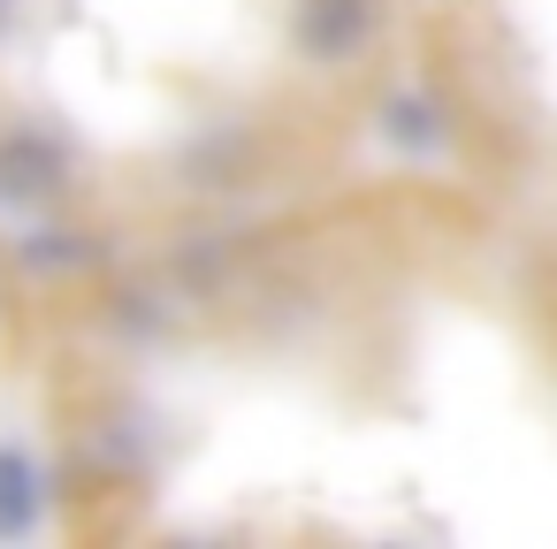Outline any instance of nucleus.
Wrapping results in <instances>:
<instances>
[{
	"label": "nucleus",
	"instance_id": "1",
	"mask_svg": "<svg viewBox=\"0 0 557 549\" xmlns=\"http://www.w3.org/2000/svg\"><path fill=\"white\" fill-rule=\"evenodd\" d=\"M70 184V153L47 130H9L0 138V207H47Z\"/></svg>",
	"mask_w": 557,
	"mask_h": 549
},
{
	"label": "nucleus",
	"instance_id": "2",
	"mask_svg": "<svg viewBox=\"0 0 557 549\" xmlns=\"http://www.w3.org/2000/svg\"><path fill=\"white\" fill-rule=\"evenodd\" d=\"M374 32V0H298L290 39L306 62H351Z\"/></svg>",
	"mask_w": 557,
	"mask_h": 549
},
{
	"label": "nucleus",
	"instance_id": "3",
	"mask_svg": "<svg viewBox=\"0 0 557 549\" xmlns=\"http://www.w3.org/2000/svg\"><path fill=\"white\" fill-rule=\"evenodd\" d=\"M47 526V465L32 442L0 435V541H32Z\"/></svg>",
	"mask_w": 557,
	"mask_h": 549
},
{
	"label": "nucleus",
	"instance_id": "4",
	"mask_svg": "<svg viewBox=\"0 0 557 549\" xmlns=\"http://www.w3.org/2000/svg\"><path fill=\"white\" fill-rule=\"evenodd\" d=\"M16 260H24V267H39V275H70V267L100 260V245H92V237H77V229H32V237L16 245Z\"/></svg>",
	"mask_w": 557,
	"mask_h": 549
},
{
	"label": "nucleus",
	"instance_id": "5",
	"mask_svg": "<svg viewBox=\"0 0 557 549\" xmlns=\"http://www.w3.org/2000/svg\"><path fill=\"white\" fill-rule=\"evenodd\" d=\"M382 123H389V138H405V146H428V138H435V108H428V100H389Z\"/></svg>",
	"mask_w": 557,
	"mask_h": 549
},
{
	"label": "nucleus",
	"instance_id": "6",
	"mask_svg": "<svg viewBox=\"0 0 557 549\" xmlns=\"http://www.w3.org/2000/svg\"><path fill=\"white\" fill-rule=\"evenodd\" d=\"M9 24H16V0H0V39H9Z\"/></svg>",
	"mask_w": 557,
	"mask_h": 549
}]
</instances>
